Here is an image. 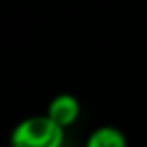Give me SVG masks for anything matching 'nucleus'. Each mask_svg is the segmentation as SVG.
Returning a JSON list of instances; mask_svg holds the SVG:
<instances>
[{"instance_id": "7ed1b4c3", "label": "nucleus", "mask_w": 147, "mask_h": 147, "mask_svg": "<svg viewBox=\"0 0 147 147\" xmlns=\"http://www.w3.org/2000/svg\"><path fill=\"white\" fill-rule=\"evenodd\" d=\"M127 138L115 127H100L88 138V147H125Z\"/></svg>"}, {"instance_id": "f03ea898", "label": "nucleus", "mask_w": 147, "mask_h": 147, "mask_svg": "<svg viewBox=\"0 0 147 147\" xmlns=\"http://www.w3.org/2000/svg\"><path fill=\"white\" fill-rule=\"evenodd\" d=\"M47 114L54 121L58 123L60 127H71L73 123L78 119L80 115V102L75 95L71 93H61V95H56L49 104V110Z\"/></svg>"}, {"instance_id": "f257e3e1", "label": "nucleus", "mask_w": 147, "mask_h": 147, "mask_svg": "<svg viewBox=\"0 0 147 147\" xmlns=\"http://www.w3.org/2000/svg\"><path fill=\"white\" fill-rule=\"evenodd\" d=\"M9 142L17 147H60L63 144V127L58 125L49 114L34 115L11 130Z\"/></svg>"}]
</instances>
